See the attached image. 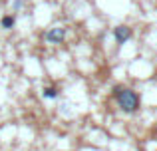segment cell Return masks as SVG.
I'll return each instance as SVG.
<instances>
[{
	"instance_id": "cell-4",
	"label": "cell",
	"mask_w": 157,
	"mask_h": 151,
	"mask_svg": "<svg viewBox=\"0 0 157 151\" xmlns=\"http://www.w3.org/2000/svg\"><path fill=\"white\" fill-rule=\"evenodd\" d=\"M14 24H16V16L14 14H6V16H2V20H0V26H2L4 30H12Z\"/></svg>"
},
{
	"instance_id": "cell-6",
	"label": "cell",
	"mask_w": 157,
	"mask_h": 151,
	"mask_svg": "<svg viewBox=\"0 0 157 151\" xmlns=\"http://www.w3.org/2000/svg\"><path fill=\"white\" fill-rule=\"evenodd\" d=\"M20 6H22V0H14L12 8H14V10H20Z\"/></svg>"
},
{
	"instance_id": "cell-5",
	"label": "cell",
	"mask_w": 157,
	"mask_h": 151,
	"mask_svg": "<svg viewBox=\"0 0 157 151\" xmlns=\"http://www.w3.org/2000/svg\"><path fill=\"white\" fill-rule=\"evenodd\" d=\"M42 96L48 97V100H56V97L60 96V92H58L56 88H44V89H42Z\"/></svg>"
},
{
	"instance_id": "cell-3",
	"label": "cell",
	"mask_w": 157,
	"mask_h": 151,
	"mask_svg": "<svg viewBox=\"0 0 157 151\" xmlns=\"http://www.w3.org/2000/svg\"><path fill=\"white\" fill-rule=\"evenodd\" d=\"M66 38V28L62 26H56V28H50V30L46 32V40L50 44H62Z\"/></svg>"
},
{
	"instance_id": "cell-1",
	"label": "cell",
	"mask_w": 157,
	"mask_h": 151,
	"mask_svg": "<svg viewBox=\"0 0 157 151\" xmlns=\"http://www.w3.org/2000/svg\"><path fill=\"white\" fill-rule=\"evenodd\" d=\"M111 96L115 97V101H117L119 109L123 113H135L141 105V97L137 96V92L131 88H125V85H113Z\"/></svg>"
},
{
	"instance_id": "cell-2",
	"label": "cell",
	"mask_w": 157,
	"mask_h": 151,
	"mask_svg": "<svg viewBox=\"0 0 157 151\" xmlns=\"http://www.w3.org/2000/svg\"><path fill=\"white\" fill-rule=\"evenodd\" d=\"M131 36H133V30H131L129 26H125V24H121V26L113 28V38H115V44H119V46H123L125 42H129Z\"/></svg>"
}]
</instances>
